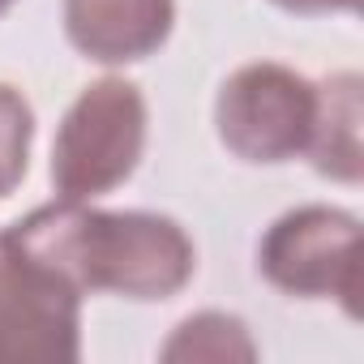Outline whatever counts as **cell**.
I'll return each instance as SVG.
<instances>
[{
  "label": "cell",
  "mask_w": 364,
  "mask_h": 364,
  "mask_svg": "<svg viewBox=\"0 0 364 364\" xmlns=\"http://www.w3.org/2000/svg\"><path fill=\"white\" fill-rule=\"evenodd\" d=\"M5 240L77 296L107 291L159 304L180 296L198 274L193 236L159 210H99L95 202L56 198L5 228Z\"/></svg>",
  "instance_id": "cell-1"
},
{
  "label": "cell",
  "mask_w": 364,
  "mask_h": 364,
  "mask_svg": "<svg viewBox=\"0 0 364 364\" xmlns=\"http://www.w3.org/2000/svg\"><path fill=\"white\" fill-rule=\"evenodd\" d=\"M150 107L137 82L99 77L60 116L52 137V189L69 202H99L129 185L146 154Z\"/></svg>",
  "instance_id": "cell-2"
},
{
  "label": "cell",
  "mask_w": 364,
  "mask_h": 364,
  "mask_svg": "<svg viewBox=\"0 0 364 364\" xmlns=\"http://www.w3.org/2000/svg\"><path fill=\"white\" fill-rule=\"evenodd\" d=\"M257 274L291 300H334L360 317V219L343 206H296L257 240Z\"/></svg>",
  "instance_id": "cell-3"
},
{
  "label": "cell",
  "mask_w": 364,
  "mask_h": 364,
  "mask_svg": "<svg viewBox=\"0 0 364 364\" xmlns=\"http://www.w3.org/2000/svg\"><path fill=\"white\" fill-rule=\"evenodd\" d=\"M317 116V82L279 65L253 60L223 77L215 95V133L223 150L253 167H279L309 150Z\"/></svg>",
  "instance_id": "cell-4"
},
{
  "label": "cell",
  "mask_w": 364,
  "mask_h": 364,
  "mask_svg": "<svg viewBox=\"0 0 364 364\" xmlns=\"http://www.w3.org/2000/svg\"><path fill=\"white\" fill-rule=\"evenodd\" d=\"M82 300L56 274L0 245V364H73L82 355Z\"/></svg>",
  "instance_id": "cell-5"
},
{
  "label": "cell",
  "mask_w": 364,
  "mask_h": 364,
  "mask_svg": "<svg viewBox=\"0 0 364 364\" xmlns=\"http://www.w3.org/2000/svg\"><path fill=\"white\" fill-rule=\"evenodd\" d=\"M65 39L95 65L150 60L176 26V0H65Z\"/></svg>",
  "instance_id": "cell-6"
},
{
  "label": "cell",
  "mask_w": 364,
  "mask_h": 364,
  "mask_svg": "<svg viewBox=\"0 0 364 364\" xmlns=\"http://www.w3.org/2000/svg\"><path fill=\"white\" fill-rule=\"evenodd\" d=\"M360 73L343 69L317 82V116L309 133L304 159L317 176L334 185H360L364 176V103H360Z\"/></svg>",
  "instance_id": "cell-7"
},
{
  "label": "cell",
  "mask_w": 364,
  "mask_h": 364,
  "mask_svg": "<svg viewBox=\"0 0 364 364\" xmlns=\"http://www.w3.org/2000/svg\"><path fill=\"white\" fill-rule=\"evenodd\" d=\"M159 360L167 364H232V360H257V343L245 326V317L223 309H202L180 321L167 343L159 347Z\"/></svg>",
  "instance_id": "cell-8"
},
{
  "label": "cell",
  "mask_w": 364,
  "mask_h": 364,
  "mask_svg": "<svg viewBox=\"0 0 364 364\" xmlns=\"http://www.w3.org/2000/svg\"><path fill=\"white\" fill-rule=\"evenodd\" d=\"M31 146H35V107L31 99L0 82V202L18 193L31 167Z\"/></svg>",
  "instance_id": "cell-9"
},
{
  "label": "cell",
  "mask_w": 364,
  "mask_h": 364,
  "mask_svg": "<svg viewBox=\"0 0 364 364\" xmlns=\"http://www.w3.org/2000/svg\"><path fill=\"white\" fill-rule=\"evenodd\" d=\"M270 5L296 18H326V14H355L360 0H270Z\"/></svg>",
  "instance_id": "cell-10"
},
{
  "label": "cell",
  "mask_w": 364,
  "mask_h": 364,
  "mask_svg": "<svg viewBox=\"0 0 364 364\" xmlns=\"http://www.w3.org/2000/svg\"><path fill=\"white\" fill-rule=\"evenodd\" d=\"M14 5H18V0H0V18H5V14H9Z\"/></svg>",
  "instance_id": "cell-11"
},
{
  "label": "cell",
  "mask_w": 364,
  "mask_h": 364,
  "mask_svg": "<svg viewBox=\"0 0 364 364\" xmlns=\"http://www.w3.org/2000/svg\"><path fill=\"white\" fill-rule=\"evenodd\" d=\"M0 245H5V232H0Z\"/></svg>",
  "instance_id": "cell-12"
}]
</instances>
